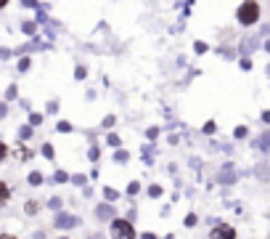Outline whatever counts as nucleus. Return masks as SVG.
<instances>
[{
  "label": "nucleus",
  "instance_id": "obj_14",
  "mask_svg": "<svg viewBox=\"0 0 270 239\" xmlns=\"http://www.w3.org/2000/svg\"><path fill=\"white\" fill-rule=\"evenodd\" d=\"M53 181H56V184H64V181H69V176H67V173H64V170H56Z\"/></svg>",
  "mask_w": 270,
  "mask_h": 239
},
{
  "label": "nucleus",
  "instance_id": "obj_7",
  "mask_svg": "<svg viewBox=\"0 0 270 239\" xmlns=\"http://www.w3.org/2000/svg\"><path fill=\"white\" fill-rule=\"evenodd\" d=\"M257 149H260V152H270V133H262L260 135V138H257Z\"/></svg>",
  "mask_w": 270,
  "mask_h": 239
},
{
  "label": "nucleus",
  "instance_id": "obj_2",
  "mask_svg": "<svg viewBox=\"0 0 270 239\" xmlns=\"http://www.w3.org/2000/svg\"><path fill=\"white\" fill-rule=\"evenodd\" d=\"M111 237L114 239H135V231L130 221H122V218H114L111 221Z\"/></svg>",
  "mask_w": 270,
  "mask_h": 239
},
{
  "label": "nucleus",
  "instance_id": "obj_11",
  "mask_svg": "<svg viewBox=\"0 0 270 239\" xmlns=\"http://www.w3.org/2000/svg\"><path fill=\"white\" fill-rule=\"evenodd\" d=\"M127 159H130V154L124 152V149H120V152L114 154V162H127Z\"/></svg>",
  "mask_w": 270,
  "mask_h": 239
},
{
  "label": "nucleus",
  "instance_id": "obj_25",
  "mask_svg": "<svg viewBox=\"0 0 270 239\" xmlns=\"http://www.w3.org/2000/svg\"><path fill=\"white\" fill-rule=\"evenodd\" d=\"M29 122H32V125H40V122H43V114H29Z\"/></svg>",
  "mask_w": 270,
  "mask_h": 239
},
{
  "label": "nucleus",
  "instance_id": "obj_42",
  "mask_svg": "<svg viewBox=\"0 0 270 239\" xmlns=\"http://www.w3.org/2000/svg\"><path fill=\"white\" fill-rule=\"evenodd\" d=\"M143 239H156L154 234H143Z\"/></svg>",
  "mask_w": 270,
  "mask_h": 239
},
{
  "label": "nucleus",
  "instance_id": "obj_4",
  "mask_svg": "<svg viewBox=\"0 0 270 239\" xmlns=\"http://www.w3.org/2000/svg\"><path fill=\"white\" fill-rule=\"evenodd\" d=\"M209 239H236V229L233 226H217V229H212Z\"/></svg>",
  "mask_w": 270,
  "mask_h": 239
},
{
  "label": "nucleus",
  "instance_id": "obj_23",
  "mask_svg": "<svg viewBox=\"0 0 270 239\" xmlns=\"http://www.w3.org/2000/svg\"><path fill=\"white\" fill-rule=\"evenodd\" d=\"M162 194V186H151L148 189V197H159Z\"/></svg>",
  "mask_w": 270,
  "mask_h": 239
},
{
  "label": "nucleus",
  "instance_id": "obj_1",
  "mask_svg": "<svg viewBox=\"0 0 270 239\" xmlns=\"http://www.w3.org/2000/svg\"><path fill=\"white\" fill-rule=\"evenodd\" d=\"M239 22L246 24V27L257 24V22H260V5H257V3H241L239 5Z\"/></svg>",
  "mask_w": 270,
  "mask_h": 239
},
{
  "label": "nucleus",
  "instance_id": "obj_32",
  "mask_svg": "<svg viewBox=\"0 0 270 239\" xmlns=\"http://www.w3.org/2000/svg\"><path fill=\"white\" fill-rule=\"evenodd\" d=\"M194 51H196V53H204V51H207V45H204V43H196Z\"/></svg>",
  "mask_w": 270,
  "mask_h": 239
},
{
  "label": "nucleus",
  "instance_id": "obj_12",
  "mask_svg": "<svg viewBox=\"0 0 270 239\" xmlns=\"http://www.w3.org/2000/svg\"><path fill=\"white\" fill-rule=\"evenodd\" d=\"M40 184H43L40 173H29V186H40Z\"/></svg>",
  "mask_w": 270,
  "mask_h": 239
},
{
  "label": "nucleus",
  "instance_id": "obj_21",
  "mask_svg": "<svg viewBox=\"0 0 270 239\" xmlns=\"http://www.w3.org/2000/svg\"><path fill=\"white\" fill-rule=\"evenodd\" d=\"M48 208H50V210H58V208H61V199H58V197H53V199L48 202Z\"/></svg>",
  "mask_w": 270,
  "mask_h": 239
},
{
  "label": "nucleus",
  "instance_id": "obj_27",
  "mask_svg": "<svg viewBox=\"0 0 270 239\" xmlns=\"http://www.w3.org/2000/svg\"><path fill=\"white\" fill-rule=\"evenodd\" d=\"M114 122H117V117H114V114H109V117L103 120V128H111V125H114Z\"/></svg>",
  "mask_w": 270,
  "mask_h": 239
},
{
  "label": "nucleus",
  "instance_id": "obj_41",
  "mask_svg": "<svg viewBox=\"0 0 270 239\" xmlns=\"http://www.w3.org/2000/svg\"><path fill=\"white\" fill-rule=\"evenodd\" d=\"M0 239H16V237H11V234H0Z\"/></svg>",
  "mask_w": 270,
  "mask_h": 239
},
{
  "label": "nucleus",
  "instance_id": "obj_37",
  "mask_svg": "<svg viewBox=\"0 0 270 239\" xmlns=\"http://www.w3.org/2000/svg\"><path fill=\"white\" fill-rule=\"evenodd\" d=\"M196 223V215H194V212H191V215L186 218V226H194Z\"/></svg>",
  "mask_w": 270,
  "mask_h": 239
},
{
  "label": "nucleus",
  "instance_id": "obj_16",
  "mask_svg": "<svg viewBox=\"0 0 270 239\" xmlns=\"http://www.w3.org/2000/svg\"><path fill=\"white\" fill-rule=\"evenodd\" d=\"M106 141H109L111 146H120V144H122V141H120V135H117V133H109V138H106Z\"/></svg>",
  "mask_w": 270,
  "mask_h": 239
},
{
  "label": "nucleus",
  "instance_id": "obj_29",
  "mask_svg": "<svg viewBox=\"0 0 270 239\" xmlns=\"http://www.w3.org/2000/svg\"><path fill=\"white\" fill-rule=\"evenodd\" d=\"M5 99H16V85H11L8 90H5Z\"/></svg>",
  "mask_w": 270,
  "mask_h": 239
},
{
  "label": "nucleus",
  "instance_id": "obj_19",
  "mask_svg": "<svg viewBox=\"0 0 270 239\" xmlns=\"http://www.w3.org/2000/svg\"><path fill=\"white\" fill-rule=\"evenodd\" d=\"M24 210H27V215H35V212H37V202H27V208H24Z\"/></svg>",
  "mask_w": 270,
  "mask_h": 239
},
{
  "label": "nucleus",
  "instance_id": "obj_35",
  "mask_svg": "<svg viewBox=\"0 0 270 239\" xmlns=\"http://www.w3.org/2000/svg\"><path fill=\"white\" fill-rule=\"evenodd\" d=\"M204 133H215V122H207V125H204Z\"/></svg>",
  "mask_w": 270,
  "mask_h": 239
},
{
  "label": "nucleus",
  "instance_id": "obj_39",
  "mask_svg": "<svg viewBox=\"0 0 270 239\" xmlns=\"http://www.w3.org/2000/svg\"><path fill=\"white\" fill-rule=\"evenodd\" d=\"M262 122H268V125H270V112H262Z\"/></svg>",
  "mask_w": 270,
  "mask_h": 239
},
{
  "label": "nucleus",
  "instance_id": "obj_44",
  "mask_svg": "<svg viewBox=\"0 0 270 239\" xmlns=\"http://www.w3.org/2000/svg\"><path fill=\"white\" fill-rule=\"evenodd\" d=\"M0 8H5V0H0Z\"/></svg>",
  "mask_w": 270,
  "mask_h": 239
},
{
  "label": "nucleus",
  "instance_id": "obj_10",
  "mask_svg": "<svg viewBox=\"0 0 270 239\" xmlns=\"http://www.w3.org/2000/svg\"><path fill=\"white\" fill-rule=\"evenodd\" d=\"M22 29H24V35H35V29H37V27H35V22H24V24H22Z\"/></svg>",
  "mask_w": 270,
  "mask_h": 239
},
{
  "label": "nucleus",
  "instance_id": "obj_31",
  "mask_svg": "<svg viewBox=\"0 0 270 239\" xmlns=\"http://www.w3.org/2000/svg\"><path fill=\"white\" fill-rule=\"evenodd\" d=\"M156 135H159V128H148V138H151V141H154V138H156Z\"/></svg>",
  "mask_w": 270,
  "mask_h": 239
},
{
  "label": "nucleus",
  "instance_id": "obj_38",
  "mask_svg": "<svg viewBox=\"0 0 270 239\" xmlns=\"http://www.w3.org/2000/svg\"><path fill=\"white\" fill-rule=\"evenodd\" d=\"M98 154H101V152H98L96 146H93V149H90V159H93V162H96V159H98Z\"/></svg>",
  "mask_w": 270,
  "mask_h": 239
},
{
  "label": "nucleus",
  "instance_id": "obj_34",
  "mask_svg": "<svg viewBox=\"0 0 270 239\" xmlns=\"http://www.w3.org/2000/svg\"><path fill=\"white\" fill-rule=\"evenodd\" d=\"M0 59H11V51L8 48H0Z\"/></svg>",
  "mask_w": 270,
  "mask_h": 239
},
{
  "label": "nucleus",
  "instance_id": "obj_15",
  "mask_svg": "<svg viewBox=\"0 0 270 239\" xmlns=\"http://www.w3.org/2000/svg\"><path fill=\"white\" fill-rule=\"evenodd\" d=\"M29 135H32V128H27V125H24L22 131H19V138H22V141H27Z\"/></svg>",
  "mask_w": 270,
  "mask_h": 239
},
{
  "label": "nucleus",
  "instance_id": "obj_43",
  "mask_svg": "<svg viewBox=\"0 0 270 239\" xmlns=\"http://www.w3.org/2000/svg\"><path fill=\"white\" fill-rule=\"evenodd\" d=\"M265 51H268V53H270V40H268V43H265Z\"/></svg>",
  "mask_w": 270,
  "mask_h": 239
},
{
  "label": "nucleus",
  "instance_id": "obj_5",
  "mask_svg": "<svg viewBox=\"0 0 270 239\" xmlns=\"http://www.w3.org/2000/svg\"><path fill=\"white\" fill-rule=\"evenodd\" d=\"M257 45H260L257 37H246V40L241 43V56H252L254 51H257Z\"/></svg>",
  "mask_w": 270,
  "mask_h": 239
},
{
  "label": "nucleus",
  "instance_id": "obj_9",
  "mask_svg": "<svg viewBox=\"0 0 270 239\" xmlns=\"http://www.w3.org/2000/svg\"><path fill=\"white\" fill-rule=\"evenodd\" d=\"M8 197H11V189L3 184V181H0V205H5V202H8Z\"/></svg>",
  "mask_w": 270,
  "mask_h": 239
},
{
  "label": "nucleus",
  "instance_id": "obj_6",
  "mask_svg": "<svg viewBox=\"0 0 270 239\" xmlns=\"http://www.w3.org/2000/svg\"><path fill=\"white\" fill-rule=\"evenodd\" d=\"M96 218H101V221L114 218V208H111V205H98V208H96Z\"/></svg>",
  "mask_w": 270,
  "mask_h": 239
},
{
  "label": "nucleus",
  "instance_id": "obj_17",
  "mask_svg": "<svg viewBox=\"0 0 270 239\" xmlns=\"http://www.w3.org/2000/svg\"><path fill=\"white\" fill-rule=\"evenodd\" d=\"M138 191H141V184H138V181H133V184L127 186V194H138Z\"/></svg>",
  "mask_w": 270,
  "mask_h": 239
},
{
  "label": "nucleus",
  "instance_id": "obj_22",
  "mask_svg": "<svg viewBox=\"0 0 270 239\" xmlns=\"http://www.w3.org/2000/svg\"><path fill=\"white\" fill-rule=\"evenodd\" d=\"M103 197H106V199H117V197H120V194H117L114 189H103Z\"/></svg>",
  "mask_w": 270,
  "mask_h": 239
},
{
  "label": "nucleus",
  "instance_id": "obj_30",
  "mask_svg": "<svg viewBox=\"0 0 270 239\" xmlns=\"http://www.w3.org/2000/svg\"><path fill=\"white\" fill-rule=\"evenodd\" d=\"M5 154H8V149H5V144H3V141H0V162H3V159H5Z\"/></svg>",
  "mask_w": 270,
  "mask_h": 239
},
{
  "label": "nucleus",
  "instance_id": "obj_36",
  "mask_svg": "<svg viewBox=\"0 0 270 239\" xmlns=\"http://www.w3.org/2000/svg\"><path fill=\"white\" fill-rule=\"evenodd\" d=\"M241 69H252V61H249V59H241Z\"/></svg>",
  "mask_w": 270,
  "mask_h": 239
},
{
  "label": "nucleus",
  "instance_id": "obj_28",
  "mask_svg": "<svg viewBox=\"0 0 270 239\" xmlns=\"http://www.w3.org/2000/svg\"><path fill=\"white\" fill-rule=\"evenodd\" d=\"M74 77H77V80H85V67H77L74 69Z\"/></svg>",
  "mask_w": 270,
  "mask_h": 239
},
{
  "label": "nucleus",
  "instance_id": "obj_3",
  "mask_svg": "<svg viewBox=\"0 0 270 239\" xmlns=\"http://www.w3.org/2000/svg\"><path fill=\"white\" fill-rule=\"evenodd\" d=\"M56 226H58V229H74V226H80V218L69 215V212H58V215H56Z\"/></svg>",
  "mask_w": 270,
  "mask_h": 239
},
{
  "label": "nucleus",
  "instance_id": "obj_18",
  "mask_svg": "<svg viewBox=\"0 0 270 239\" xmlns=\"http://www.w3.org/2000/svg\"><path fill=\"white\" fill-rule=\"evenodd\" d=\"M233 135H236V138H246V128H244V125H239V128L233 131Z\"/></svg>",
  "mask_w": 270,
  "mask_h": 239
},
{
  "label": "nucleus",
  "instance_id": "obj_40",
  "mask_svg": "<svg viewBox=\"0 0 270 239\" xmlns=\"http://www.w3.org/2000/svg\"><path fill=\"white\" fill-rule=\"evenodd\" d=\"M5 112H8V106H5V104H0V117H5Z\"/></svg>",
  "mask_w": 270,
  "mask_h": 239
},
{
  "label": "nucleus",
  "instance_id": "obj_8",
  "mask_svg": "<svg viewBox=\"0 0 270 239\" xmlns=\"http://www.w3.org/2000/svg\"><path fill=\"white\" fill-rule=\"evenodd\" d=\"M233 181H236L233 170H230V167H225V170L220 173V184H233Z\"/></svg>",
  "mask_w": 270,
  "mask_h": 239
},
{
  "label": "nucleus",
  "instance_id": "obj_33",
  "mask_svg": "<svg viewBox=\"0 0 270 239\" xmlns=\"http://www.w3.org/2000/svg\"><path fill=\"white\" fill-rule=\"evenodd\" d=\"M85 181H88L85 176H72V184H85Z\"/></svg>",
  "mask_w": 270,
  "mask_h": 239
},
{
  "label": "nucleus",
  "instance_id": "obj_26",
  "mask_svg": "<svg viewBox=\"0 0 270 239\" xmlns=\"http://www.w3.org/2000/svg\"><path fill=\"white\" fill-rule=\"evenodd\" d=\"M56 128H58V131H61V133H69V131H72V125H69V122H58Z\"/></svg>",
  "mask_w": 270,
  "mask_h": 239
},
{
  "label": "nucleus",
  "instance_id": "obj_13",
  "mask_svg": "<svg viewBox=\"0 0 270 239\" xmlns=\"http://www.w3.org/2000/svg\"><path fill=\"white\" fill-rule=\"evenodd\" d=\"M16 157H19V159H24V162H27V159H32V152H29V149H24V146H22V149L16 152Z\"/></svg>",
  "mask_w": 270,
  "mask_h": 239
},
{
  "label": "nucleus",
  "instance_id": "obj_20",
  "mask_svg": "<svg viewBox=\"0 0 270 239\" xmlns=\"http://www.w3.org/2000/svg\"><path fill=\"white\" fill-rule=\"evenodd\" d=\"M43 154H45L48 159H53V146H50V144H45V146H43Z\"/></svg>",
  "mask_w": 270,
  "mask_h": 239
},
{
  "label": "nucleus",
  "instance_id": "obj_24",
  "mask_svg": "<svg viewBox=\"0 0 270 239\" xmlns=\"http://www.w3.org/2000/svg\"><path fill=\"white\" fill-rule=\"evenodd\" d=\"M27 69H29V59H22L19 61V72H27Z\"/></svg>",
  "mask_w": 270,
  "mask_h": 239
}]
</instances>
